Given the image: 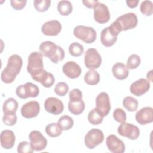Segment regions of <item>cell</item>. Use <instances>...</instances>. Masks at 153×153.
Segmentation results:
<instances>
[{
    "label": "cell",
    "instance_id": "cell-18",
    "mask_svg": "<svg viewBox=\"0 0 153 153\" xmlns=\"http://www.w3.org/2000/svg\"><path fill=\"white\" fill-rule=\"evenodd\" d=\"M61 29V23L56 20L46 22L41 27L42 33L47 36H57L60 32Z\"/></svg>",
    "mask_w": 153,
    "mask_h": 153
},
{
    "label": "cell",
    "instance_id": "cell-36",
    "mask_svg": "<svg viewBox=\"0 0 153 153\" xmlns=\"http://www.w3.org/2000/svg\"><path fill=\"white\" fill-rule=\"evenodd\" d=\"M69 91L68 85L64 82H60L57 83L54 87L55 93L60 96H65Z\"/></svg>",
    "mask_w": 153,
    "mask_h": 153
},
{
    "label": "cell",
    "instance_id": "cell-31",
    "mask_svg": "<svg viewBox=\"0 0 153 153\" xmlns=\"http://www.w3.org/2000/svg\"><path fill=\"white\" fill-rule=\"evenodd\" d=\"M57 124L62 130H68L73 127L74 120L68 115H63L59 118Z\"/></svg>",
    "mask_w": 153,
    "mask_h": 153
},
{
    "label": "cell",
    "instance_id": "cell-2",
    "mask_svg": "<svg viewBox=\"0 0 153 153\" xmlns=\"http://www.w3.org/2000/svg\"><path fill=\"white\" fill-rule=\"evenodd\" d=\"M23 65V60L21 57L17 54L11 55L8 60L5 68L1 75V80L6 84L12 83L20 73Z\"/></svg>",
    "mask_w": 153,
    "mask_h": 153
},
{
    "label": "cell",
    "instance_id": "cell-21",
    "mask_svg": "<svg viewBox=\"0 0 153 153\" xmlns=\"http://www.w3.org/2000/svg\"><path fill=\"white\" fill-rule=\"evenodd\" d=\"M32 78L36 82H40L42 85L46 88L51 87L55 82L54 75L43 69L36 75L32 76Z\"/></svg>",
    "mask_w": 153,
    "mask_h": 153
},
{
    "label": "cell",
    "instance_id": "cell-3",
    "mask_svg": "<svg viewBox=\"0 0 153 153\" xmlns=\"http://www.w3.org/2000/svg\"><path fill=\"white\" fill-rule=\"evenodd\" d=\"M39 49L42 56L49 58L54 63H57L64 59V50L52 41L42 42L40 44Z\"/></svg>",
    "mask_w": 153,
    "mask_h": 153
},
{
    "label": "cell",
    "instance_id": "cell-10",
    "mask_svg": "<svg viewBox=\"0 0 153 153\" xmlns=\"http://www.w3.org/2000/svg\"><path fill=\"white\" fill-rule=\"evenodd\" d=\"M118 133L123 137H126L131 140L137 139L140 134L139 128L131 123L123 122L118 127Z\"/></svg>",
    "mask_w": 153,
    "mask_h": 153
},
{
    "label": "cell",
    "instance_id": "cell-12",
    "mask_svg": "<svg viewBox=\"0 0 153 153\" xmlns=\"http://www.w3.org/2000/svg\"><path fill=\"white\" fill-rule=\"evenodd\" d=\"M29 139L34 151H40L44 149L47 146V139L39 131H32L29 134Z\"/></svg>",
    "mask_w": 153,
    "mask_h": 153
},
{
    "label": "cell",
    "instance_id": "cell-7",
    "mask_svg": "<svg viewBox=\"0 0 153 153\" xmlns=\"http://www.w3.org/2000/svg\"><path fill=\"white\" fill-rule=\"evenodd\" d=\"M104 134L102 130L97 128H93L89 130L84 138V143L86 147L92 149L103 142Z\"/></svg>",
    "mask_w": 153,
    "mask_h": 153
},
{
    "label": "cell",
    "instance_id": "cell-30",
    "mask_svg": "<svg viewBox=\"0 0 153 153\" xmlns=\"http://www.w3.org/2000/svg\"><path fill=\"white\" fill-rule=\"evenodd\" d=\"M87 118L90 124L93 125H99L102 123L103 117L96 110V108H94L89 112Z\"/></svg>",
    "mask_w": 153,
    "mask_h": 153
},
{
    "label": "cell",
    "instance_id": "cell-35",
    "mask_svg": "<svg viewBox=\"0 0 153 153\" xmlns=\"http://www.w3.org/2000/svg\"><path fill=\"white\" fill-rule=\"evenodd\" d=\"M141 60L140 57L135 54H131L127 59V67L130 69H134L137 68L140 64Z\"/></svg>",
    "mask_w": 153,
    "mask_h": 153
},
{
    "label": "cell",
    "instance_id": "cell-14",
    "mask_svg": "<svg viewBox=\"0 0 153 153\" xmlns=\"http://www.w3.org/2000/svg\"><path fill=\"white\" fill-rule=\"evenodd\" d=\"M44 108L50 114L59 115L63 111L64 105L60 99L56 97H50L44 102Z\"/></svg>",
    "mask_w": 153,
    "mask_h": 153
},
{
    "label": "cell",
    "instance_id": "cell-28",
    "mask_svg": "<svg viewBox=\"0 0 153 153\" xmlns=\"http://www.w3.org/2000/svg\"><path fill=\"white\" fill-rule=\"evenodd\" d=\"M46 133L51 137H56L59 136L62 132V130L60 128L57 123H53L46 126L45 128Z\"/></svg>",
    "mask_w": 153,
    "mask_h": 153
},
{
    "label": "cell",
    "instance_id": "cell-27",
    "mask_svg": "<svg viewBox=\"0 0 153 153\" xmlns=\"http://www.w3.org/2000/svg\"><path fill=\"white\" fill-rule=\"evenodd\" d=\"M57 11L62 16H68L72 11V5L69 1H60L57 4Z\"/></svg>",
    "mask_w": 153,
    "mask_h": 153
},
{
    "label": "cell",
    "instance_id": "cell-1",
    "mask_svg": "<svg viewBox=\"0 0 153 153\" xmlns=\"http://www.w3.org/2000/svg\"><path fill=\"white\" fill-rule=\"evenodd\" d=\"M137 22V17L134 13H128L118 17L108 27L115 36H118L121 31L127 30L136 27Z\"/></svg>",
    "mask_w": 153,
    "mask_h": 153
},
{
    "label": "cell",
    "instance_id": "cell-4",
    "mask_svg": "<svg viewBox=\"0 0 153 153\" xmlns=\"http://www.w3.org/2000/svg\"><path fill=\"white\" fill-rule=\"evenodd\" d=\"M68 109L74 115H78L83 112L85 109V103L82 100L81 91L78 88L72 90L69 93Z\"/></svg>",
    "mask_w": 153,
    "mask_h": 153
},
{
    "label": "cell",
    "instance_id": "cell-40",
    "mask_svg": "<svg viewBox=\"0 0 153 153\" xmlns=\"http://www.w3.org/2000/svg\"><path fill=\"white\" fill-rule=\"evenodd\" d=\"M27 1H17V0H11L10 1L11 7L16 10H21L26 5Z\"/></svg>",
    "mask_w": 153,
    "mask_h": 153
},
{
    "label": "cell",
    "instance_id": "cell-6",
    "mask_svg": "<svg viewBox=\"0 0 153 153\" xmlns=\"http://www.w3.org/2000/svg\"><path fill=\"white\" fill-rule=\"evenodd\" d=\"M42 55L41 53L34 51L30 54L28 57V63L27 66V72L31 76L36 75L44 69Z\"/></svg>",
    "mask_w": 153,
    "mask_h": 153
},
{
    "label": "cell",
    "instance_id": "cell-37",
    "mask_svg": "<svg viewBox=\"0 0 153 153\" xmlns=\"http://www.w3.org/2000/svg\"><path fill=\"white\" fill-rule=\"evenodd\" d=\"M17 115L16 113H8L4 114L2 117L3 123L8 126H12L16 124L17 122Z\"/></svg>",
    "mask_w": 153,
    "mask_h": 153
},
{
    "label": "cell",
    "instance_id": "cell-23",
    "mask_svg": "<svg viewBox=\"0 0 153 153\" xmlns=\"http://www.w3.org/2000/svg\"><path fill=\"white\" fill-rule=\"evenodd\" d=\"M114 76L117 79L123 80L128 76L129 71L127 66L123 63H117L114 64L112 68Z\"/></svg>",
    "mask_w": 153,
    "mask_h": 153
},
{
    "label": "cell",
    "instance_id": "cell-15",
    "mask_svg": "<svg viewBox=\"0 0 153 153\" xmlns=\"http://www.w3.org/2000/svg\"><path fill=\"white\" fill-rule=\"evenodd\" d=\"M40 105L36 101H30L24 104L21 108V114L26 118L36 117L39 113Z\"/></svg>",
    "mask_w": 153,
    "mask_h": 153
},
{
    "label": "cell",
    "instance_id": "cell-29",
    "mask_svg": "<svg viewBox=\"0 0 153 153\" xmlns=\"http://www.w3.org/2000/svg\"><path fill=\"white\" fill-rule=\"evenodd\" d=\"M123 105L128 111L134 112L138 108V102L133 97L127 96L123 100Z\"/></svg>",
    "mask_w": 153,
    "mask_h": 153
},
{
    "label": "cell",
    "instance_id": "cell-9",
    "mask_svg": "<svg viewBox=\"0 0 153 153\" xmlns=\"http://www.w3.org/2000/svg\"><path fill=\"white\" fill-rule=\"evenodd\" d=\"M85 66L91 70L97 69L102 63V57L97 50L94 48L88 49L84 55Z\"/></svg>",
    "mask_w": 153,
    "mask_h": 153
},
{
    "label": "cell",
    "instance_id": "cell-17",
    "mask_svg": "<svg viewBox=\"0 0 153 153\" xmlns=\"http://www.w3.org/2000/svg\"><path fill=\"white\" fill-rule=\"evenodd\" d=\"M149 88L150 82L149 81L144 78H140L131 84L130 91L134 96H140L146 93Z\"/></svg>",
    "mask_w": 153,
    "mask_h": 153
},
{
    "label": "cell",
    "instance_id": "cell-33",
    "mask_svg": "<svg viewBox=\"0 0 153 153\" xmlns=\"http://www.w3.org/2000/svg\"><path fill=\"white\" fill-rule=\"evenodd\" d=\"M34 7L39 12H45L50 7L51 1L50 0H35L33 1Z\"/></svg>",
    "mask_w": 153,
    "mask_h": 153
},
{
    "label": "cell",
    "instance_id": "cell-41",
    "mask_svg": "<svg viewBox=\"0 0 153 153\" xmlns=\"http://www.w3.org/2000/svg\"><path fill=\"white\" fill-rule=\"evenodd\" d=\"M83 4L88 8H93L99 2L97 0H83Z\"/></svg>",
    "mask_w": 153,
    "mask_h": 153
},
{
    "label": "cell",
    "instance_id": "cell-19",
    "mask_svg": "<svg viewBox=\"0 0 153 153\" xmlns=\"http://www.w3.org/2000/svg\"><path fill=\"white\" fill-rule=\"evenodd\" d=\"M136 121L140 125H145L153 121L152 108L144 107L139 110L135 115Z\"/></svg>",
    "mask_w": 153,
    "mask_h": 153
},
{
    "label": "cell",
    "instance_id": "cell-16",
    "mask_svg": "<svg viewBox=\"0 0 153 153\" xmlns=\"http://www.w3.org/2000/svg\"><path fill=\"white\" fill-rule=\"evenodd\" d=\"M108 150L112 153H123L125 151L124 142L115 135H109L106 140Z\"/></svg>",
    "mask_w": 153,
    "mask_h": 153
},
{
    "label": "cell",
    "instance_id": "cell-13",
    "mask_svg": "<svg viewBox=\"0 0 153 153\" xmlns=\"http://www.w3.org/2000/svg\"><path fill=\"white\" fill-rule=\"evenodd\" d=\"M94 19L99 23H107L110 19V13L108 7L103 3L98 2L93 8Z\"/></svg>",
    "mask_w": 153,
    "mask_h": 153
},
{
    "label": "cell",
    "instance_id": "cell-20",
    "mask_svg": "<svg viewBox=\"0 0 153 153\" xmlns=\"http://www.w3.org/2000/svg\"><path fill=\"white\" fill-rule=\"evenodd\" d=\"M62 71L68 78L71 79L78 78L81 74V67L74 61L65 63L62 67Z\"/></svg>",
    "mask_w": 153,
    "mask_h": 153
},
{
    "label": "cell",
    "instance_id": "cell-32",
    "mask_svg": "<svg viewBox=\"0 0 153 153\" xmlns=\"http://www.w3.org/2000/svg\"><path fill=\"white\" fill-rule=\"evenodd\" d=\"M84 51V47L78 42H73L69 45V54L74 57H79L81 56Z\"/></svg>",
    "mask_w": 153,
    "mask_h": 153
},
{
    "label": "cell",
    "instance_id": "cell-42",
    "mask_svg": "<svg viewBox=\"0 0 153 153\" xmlns=\"http://www.w3.org/2000/svg\"><path fill=\"white\" fill-rule=\"evenodd\" d=\"M139 2V0L137 1H126V4L127 6L131 8H134L136 7Z\"/></svg>",
    "mask_w": 153,
    "mask_h": 153
},
{
    "label": "cell",
    "instance_id": "cell-8",
    "mask_svg": "<svg viewBox=\"0 0 153 153\" xmlns=\"http://www.w3.org/2000/svg\"><path fill=\"white\" fill-rule=\"evenodd\" d=\"M39 93L38 87L32 82H28L25 84L19 85L16 93L20 99H27L28 97H36Z\"/></svg>",
    "mask_w": 153,
    "mask_h": 153
},
{
    "label": "cell",
    "instance_id": "cell-26",
    "mask_svg": "<svg viewBox=\"0 0 153 153\" xmlns=\"http://www.w3.org/2000/svg\"><path fill=\"white\" fill-rule=\"evenodd\" d=\"M84 81L90 85H96L100 81V75L96 71L90 69L84 75Z\"/></svg>",
    "mask_w": 153,
    "mask_h": 153
},
{
    "label": "cell",
    "instance_id": "cell-22",
    "mask_svg": "<svg viewBox=\"0 0 153 153\" xmlns=\"http://www.w3.org/2000/svg\"><path fill=\"white\" fill-rule=\"evenodd\" d=\"M0 140L1 146L6 149H9L13 147L15 143L16 136L13 131L5 130L1 133Z\"/></svg>",
    "mask_w": 153,
    "mask_h": 153
},
{
    "label": "cell",
    "instance_id": "cell-38",
    "mask_svg": "<svg viewBox=\"0 0 153 153\" xmlns=\"http://www.w3.org/2000/svg\"><path fill=\"white\" fill-rule=\"evenodd\" d=\"M33 151L30 143L27 141L21 142L17 146V152L19 153H32Z\"/></svg>",
    "mask_w": 153,
    "mask_h": 153
},
{
    "label": "cell",
    "instance_id": "cell-24",
    "mask_svg": "<svg viewBox=\"0 0 153 153\" xmlns=\"http://www.w3.org/2000/svg\"><path fill=\"white\" fill-rule=\"evenodd\" d=\"M117 36H115L109 30V27L104 28L101 32L100 41L101 43L105 47H109L112 46L117 41Z\"/></svg>",
    "mask_w": 153,
    "mask_h": 153
},
{
    "label": "cell",
    "instance_id": "cell-34",
    "mask_svg": "<svg viewBox=\"0 0 153 153\" xmlns=\"http://www.w3.org/2000/svg\"><path fill=\"white\" fill-rule=\"evenodd\" d=\"M140 10L145 16H149L152 15L153 11V4L152 1L148 0L142 1L140 5Z\"/></svg>",
    "mask_w": 153,
    "mask_h": 153
},
{
    "label": "cell",
    "instance_id": "cell-11",
    "mask_svg": "<svg viewBox=\"0 0 153 153\" xmlns=\"http://www.w3.org/2000/svg\"><path fill=\"white\" fill-rule=\"evenodd\" d=\"M96 110L104 117L108 115L111 110L109 97L107 93L102 92L96 98Z\"/></svg>",
    "mask_w": 153,
    "mask_h": 153
},
{
    "label": "cell",
    "instance_id": "cell-25",
    "mask_svg": "<svg viewBox=\"0 0 153 153\" xmlns=\"http://www.w3.org/2000/svg\"><path fill=\"white\" fill-rule=\"evenodd\" d=\"M18 108V102L12 97L7 99L3 104L2 111L4 114L16 113Z\"/></svg>",
    "mask_w": 153,
    "mask_h": 153
},
{
    "label": "cell",
    "instance_id": "cell-39",
    "mask_svg": "<svg viewBox=\"0 0 153 153\" xmlns=\"http://www.w3.org/2000/svg\"><path fill=\"white\" fill-rule=\"evenodd\" d=\"M114 120L118 123H123L126 121L127 117L125 111L121 108H117L113 112Z\"/></svg>",
    "mask_w": 153,
    "mask_h": 153
},
{
    "label": "cell",
    "instance_id": "cell-5",
    "mask_svg": "<svg viewBox=\"0 0 153 153\" xmlns=\"http://www.w3.org/2000/svg\"><path fill=\"white\" fill-rule=\"evenodd\" d=\"M75 36L82 41L86 44H91L96 39V32L91 27L83 25H78L74 29L73 31Z\"/></svg>",
    "mask_w": 153,
    "mask_h": 153
}]
</instances>
